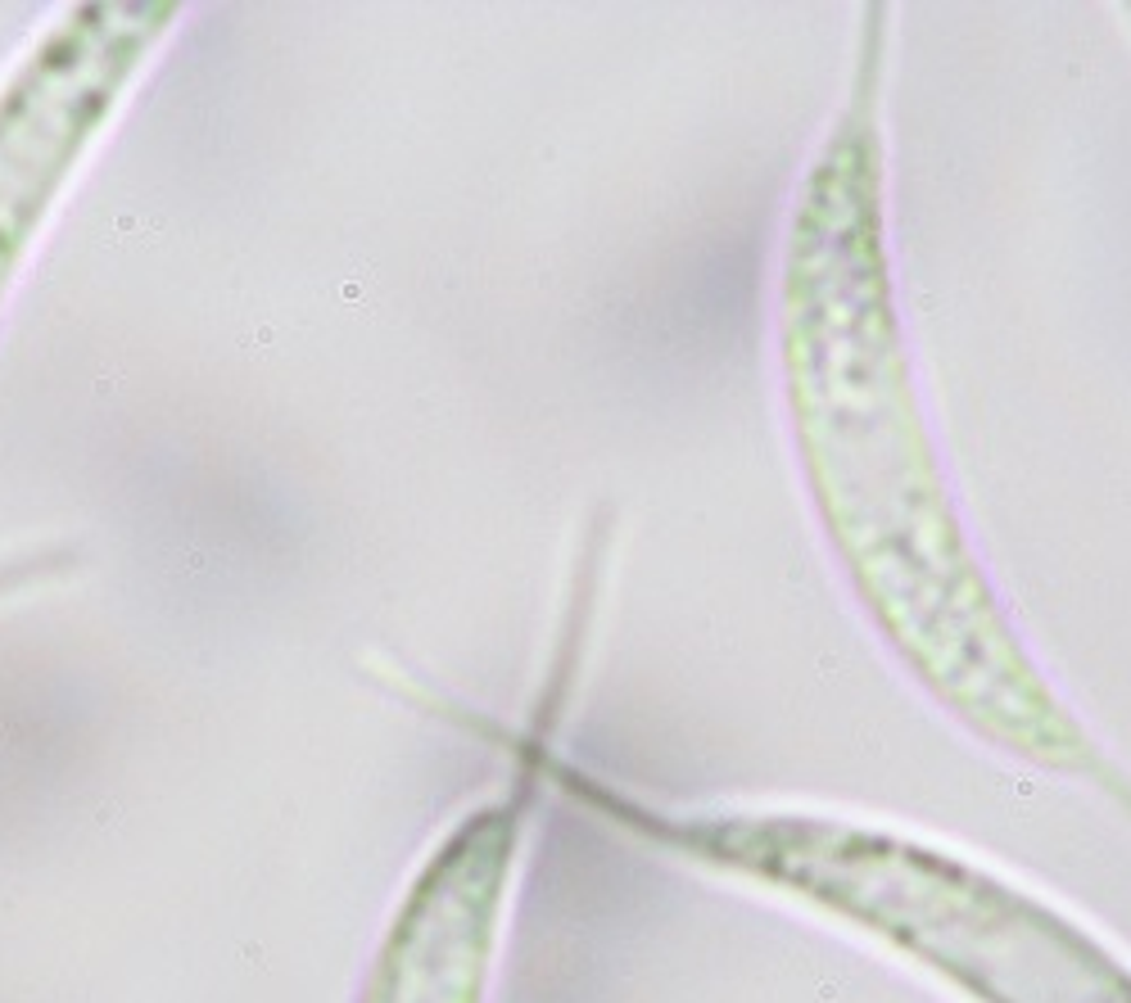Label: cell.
Returning a JSON list of instances; mask_svg holds the SVG:
<instances>
[{
    "label": "cell",
    "instance_id": "cell-1",
    "mask_svg": "<svg viewBox=\"0 0 1131 1003\" xmlns=\"http://www.w3.org/2000/svg\"><path fill=\"white\" fill-rule=\"evenodd\" d=\"M874 82L878 69L860 64L788 245L783 357L815 502L883 637L933 701L992 750L1095 786L1131 823V778L1032 664L950 511L887 281Z\"/></svg>",
    "mask_w": 1131,
    "mask_h": 1003
},
{
    "label": "cell",
    "instance_id": "cell-3",
    "mask_svg": "<svg viewBox=\"0 0 1131 1003\" xmlns=\"http://www.w3.org/2000/svg\"><path fill=\"white\" fill-rule=\"evenodd\" d=\"M521 800H498L435 849L363 1003H485L521 855Z\"/></svg>",
    "mask_w": 1131,
    "mask_h": 1003
},
{
    "label": "cell",
    "instance_id": "cell-2",
    "mask_svg": "<svg viewBox=\"0 0 1131 1003\" xmlns=\"http://www.w3.org/2000/svg\"><path fill=\"white\" fill-rule=\"evenodd\" d=\"M534 769L624 836L811 908L960 1003H1131L1127 954L950 845L811 809H661L566 759Z\"/></svg>",
    "mask_w": 1131,
    "mask_h": 1003
}]
</instances>
